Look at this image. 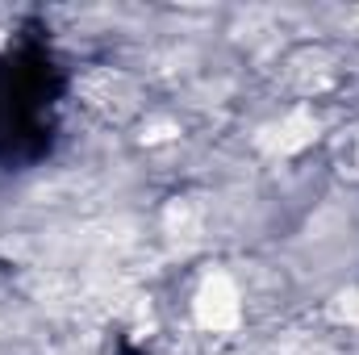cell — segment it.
Listing matches in <instances>:
<instances>
[{
  "label": "cell",
  "mask_w": 359,
  "mask_h": 355,
  "mask_svg": "<svg viewBox=\"0 0 359 355\" xmlns=\"http://www.w3.org/2000/svg\"><path fill=\"white\" fill-rule=\"evenodd\" d=\"M339 163H343V172L359 176V126L355 130H343V138H339Z\"/></svg>",
  "instance_id": "cell-2"
},
{
  "label": "cell",
  "mask_w": 359,
  "mask_h": 355,
  "mask_svg": "<svg viewBox=\"0 0 359 355\" xmlns=\"http://www.w3.org/2000/svg\"><path fill=\"white\" fill-rule=\"evenodd\" d=\"M347 318H351V322H355V326H359V293H355V297H351V314H347Z\"/></svg>",
  "instance_id": "cell-3"
},
{
  "label": "cell",
  "mask_w": 359,
  "mask_h": 355,
  "mask_svg": "<svg viewBox=\"0 0 359 355\" xmlns=\"http://www.w3.org/2000/svg\"><path fill=\"white\" fill-rule=\"evenodd\" d=\"M192 314L205 330L213 335H226L243 322V293L230 276H205V284L196 288V301H192Z\"/></svg>",
  "instance_id": "cell-1"
}]
</instances>
